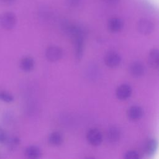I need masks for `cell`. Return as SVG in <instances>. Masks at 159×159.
<instances>
[{
	"mask_svg": "<svg viewBox=\"0 0 159 159\" xmlns=\"http://www.w3.org/2000/svg\"><path fill=\"white\" fill-rule=\"evenodd\" d=\"M129 70L130 74L132 76L139 78L144 75L145 68L142 62L135 61L130 63L129 67Z\"/></svg>",
	"mask_w": 159,
	"mask_h": 159,
	"instance_id": "cell-5",
	"label": "cell"
},
{
	"mask_svg": "<svg viewBox=\"0 0 159 159\" xmlns=\"http://www.w3.org/2000/svg\"><path fill=\"white\" fill-rule=\"evenodd\" d=\"M157 148V141L155 139H149L143 145V152L148 156L155 153Z\"/></svg>",
	"mask_w": 159,
	"mask_h": 159,
	"instance_id": "cell-9",
	"label": "cell"
},
{
	"mask_svg": "<svg viewBox=\"0 0 159 159\" xmlns=\"http://www.w3.org/2000/svg\"><path fill=\"white\" fill-rule=\"evenodd\" d=\"M1 1L3 3V4H11L13 2V0H1Z\"/></svg>",
	"mask_w": 159,
	"mask_h": 159,
	"instance_id": "cell-20",
	"label": "cell"
},
{
	"mask_svg": "<svg viewBox=\"0 0 159 159\" xmlns=\"http://www.w3.org/2000/svg\"><path fill=\"white\" fill-rule=\"evenodd\" d=\"M143 114V109L139 106H130L127 112V117L132 120H137L142 118Z\"/></svg>",
	"mask_w": 159,
	"mask_h": 159,
	"instance_id": "cell-8",
	"label": "cell"
},
{
	"mask_svg": "<svg viewBox=\"0 0 159 159\" xmlns=\"http://www.w3.org/2000/svg\"><path fill=\"white\" fill-rule=\"evenodd\" d=\"M159 52L158 49H152L148 56V63L153 68L157 69L158 67Z\"/></svg>",
	"mask_w": 159,
	"mask_h": 159,
	"instance_id": "cell-12",
	"label": "cell"
},
{
	"mask_svg": "<svg viewBox=\"0 0 159 159\" xmlns=\"http://www.w3.org/2000/svg\"><path fill=\"white\" fill-rule=\"evenodd\" d=\"M6 142L7 143V147L11 150H13L16 148L19 145L20 139L18 137H13L9 140L7 139Z\"/></svg>",
	"mask_w": 159,
	"mask_h": 159,
	"instance_id": "cell-16",
	"label": "cell"
},
{
	"mask_svg": "<svg viewBox=\"0 0 159 159\" xmlns=\"http://www.w3.org/2000/svg\"><path fill=\"white\" fill-rule=\"evenodd\" d=\"M120 132L119 128L115 126L111 127L107 132V139L109 142L115 143L120 139Z\"/></svg>",
	"mask_w": 159,
	"mask_h": 159,
	"instance_id": "cell-13",
	"label": "cell"
},
{
	"mask_svg": "<svg viewBox=\"0 0 159 159\" xmlns=\"http://www.w3.org/2000/svg\"><path fill=\"white\" fill-rule=\"evenodd\" d=\"M35 66V61L31 57H25L20 61V67L25 72L31 71Z\"/></svg>",
	"mask_w": 159,
	"mask_h": 159,
	"instance_id": "cell-10",
	"label": "cell"
},
{
	"mask_svg": "<svg viewBox=\"0 0 159 159\" xmlns=\"http://www.w3.org/2000/svg\"><path fill=\"white\" fill-rule=\"evenodd\" d=\"M24 153L27 158L31 159L39 158L42 155L40 149L35 145H30L27 147L25 150Z\"/></svg>",
	"mask_w": 159,
	"mask_h": 159,
	"instance_id": "cell-11",
	"label": "cell"
},
{
	"mask_svg": "<svg viewBox=\"0 0 159 159\" xmlns=\"http://www.w3.org/2000/svg\"><path fill=\"white\" fill-rule=\"evenodd\" d=\"M74 46L75 57L78 60H80L84 52V42L83 36L78 34L74 36Z\"/></svg>",
	"mask_w": 159,
	"mask_h": 159,
	"instance_id": "cell-6",
	"label": "cell"
},
{
	"mask_svg": "<svg viewBox=\"0 0 159 159\" xmlns=\"http://www.w3.org/2000/svg\"><path fill=\"white\" fill-rule=\"evenodd\" d=\"M140 157L139 153L135 150H128L124 154V158L125 159H138Z\"/></svg>",
	"mask_w": 159,
	"mask_h": 159,
	"instance_id": "cell-18",
	"label": "cell"
},
{
	"mask_svg": "<svg viewBox=\"0 0 159 159\" xmlns=\"http://www.w3.org/2000/svg\"><path fill=\"white\" fill-rule=\"evenodd\" d=\"M86 139L89 143L93 146L101 145L103 140V136L101 132L96 128L90 129L86 134Z\"/></svg>",
	"mask_w": 159,
	"mask_h": 159,
	"instance_id": "cell-1",
	"label": "cell"
},
{
	"mask_svg": "<svg viewBox=\"0 0 159 159\" xmlns=\"http://www.w3.org/2000/svg\"><path fill=\"white\" fill-rule=\"evenodd\" d=\"M0 99L6 102H11L14 101V97L7 92H0Z\"/></svg>",
	"mask_w": 159,
	"mask_h": 159,
	"instance_id": "cell-17",
	"label": "cell"
},
{
	"mask_svg": "<svg viewBox=\"0 0 159 159\" xmlns=\"http://www.w3.org/2000/svg\"><path fill=\"white\" fill-rule=\"evenodd\" d=\"M45 56L48 61L55 62L61 59L63 56V50L58 46L52 45L47 48Z\"/></svg>",
	"mask_w": 159,
	"mask_h": 159,
	"instance_id": "cell-4",
	"label": "cell"
},
{
	"mask_svg": "<svg viewBox=\"0 0 159 159\" xmlns=\"http://www.w3.org/2000/svg\"><path fill=\"white\" fill-rule=\"evenodd\" d=\"M48 143L53 146H59L63 142V137L62 134L57 131L52 132L48 138Z\"/></svg>",
	"mask_w": 159,
	"mask_h": 159,
	"instance_id": "cell-14",
	"label": "cell"
},
{
	"mask_svg": "<svg viewBox=\"0 0 159 159\" xmlns=\"http://www.w3.org/2000/svg\"><path fill=\"white\" fill-rule=\"evenodd\" d=\"M16 24V17L12 12H6L0 15V25L4 29H12Z\"/></svg>",
	"mask_w": 159,
	"mask_h": 159,
	"instance_id": "cell-2",
	"label": "cell"
},
{
	"mask_svg": "<svg viewBox=\"0 0 159 159\" xmlns=\"http://www.w3.org/2000/svg\"><path fill=\"white\" fill-rule=\"evenodd\" d=\"M122 28V24L119 20L114 19L110 21L109 24V29L112 32L119 31Z\"/></svg>",
	"mask_w": 159,
	"mask_h": 159,
	"instance_id": "cell-15",
	"label": "cell"
},
{
	"mask_svg": "<svg viewBox=\"0 0 159 159\" xmlns=\"http://www.w3.org/2000/svg\"><path fill=\"white\" fill-rule=\"evenodd\" d=\"M7 139L6 132L2 128L0 127V143H5Z\"/></svg>",
	"mask_w": 159,
	"mask_h": 159,
	"instance_id": "cell-19",
	"label": "cell"
},
{
	"mask_svg": "<svg viewBox=\"0 0 159 159\" xmlns=\"http://www.w3.org/2000/svg\"><path fill=\"white\" fill-rule=\"evenodd\" d=\"M132 93V89L129 84H122L116 89V95L120 100H126L130 97Z\"/></svg>",
	"mask_w": 159,
	"mask_h": 159,
	"instance_id": "cell-7",
	"label": "cell"
},
{
	"mask_svg": "<svg viewBox=\"0 0 159 159\" xmlns=\"http://www.w3.org/2000/svg\"><path fill=\"white\" fill-rule=\"evenodd\" d=\"M104 61L107 66L109 68H116L120 63L121 57L117 52L115 51H109L104 56Z\"/></svg>",
	"mask_w": 159,
	"mask_h": 159,
	"instance_id": "cell-3",
	"label": "cell"
}]
</instances>
